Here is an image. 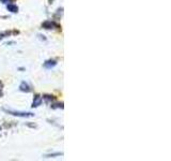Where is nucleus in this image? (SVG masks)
<instances>
[{"label":"nucleus","mask_w":171,"mask_h":161,"mask_svg":"<svg viewBox=\"0 0 171 161\" xmlns=\"http://www.w3.org/2000/svg\"><path fill=\"white\" fill-rule=\"evenodd\" d=\"M6 8H8V10L12 13H16L17 11H18V6L14 3H9L8 6H6Z\"/></svg>","instance_id":"423d86ee"},{"label":"nucleus","mask_w":171,"mask_h":161,"mask_svg":"<svg viewBox=\"0 0 171 161\" xmlns=\"http://www.w3.org/2000/svg\"><path fill=\"white\" fill-rule=\"evenodd\" d=\"M43 99H42V96H40V95H35L34 98H33V102H32V108H38V106L41 105Z\"/></svg>","instance_id":"f03ea898"},{"label":"nucleus","mask_w":171,"mask_h":161,"mask_svg":"<svg viewBox=\"0 0 171 161\" xmlns=\"http://www.w3.org/2000/svg\"><path fill=\"white\" fill-rule=\"evenodd\" d=\"M56 65H57V61L56 60H47L46 62L44 63V67L46 68V69H51V68H54Z\"/></svg>","instance_id":"39448f33"},{"label":"nucleus","mask_w":171,"mask_h":161,"mask_svg":"<svg viewBox=\"0 0 171 161\" xmlns=\"http://www.w3.org/2000/svg\"><path fill=\"white\" fill-rule=\"evenodd\" d=\"M55 26H56V24L54 22H51V20H46L45 23H43V27H44L45 29H53Z\"/></svg>","instance_id":"20e7f679"},{"label":"nucleus","mask_w":171,"mask_h":161,"mask_svg":"<svg viewBox=\"0 0 171 161\" xmlns=\"http://www.w3.org/2000/svg\"><path fill=\"white\" fill-rule=\"evenodd\" d=\"M1 2H3V3H9L10 1H14V0H0Z\"/></svg>","instance_id":"6e6552de"},{"label":"nucleus","mask_w":171,"mask_h":161,"mask_svg":"<svg viewBox=\"0 0 171 161\" xmlns=\"http://www.w3.org/2000/svg\"><path fill=\"white\" fill-rule=\"evenodd\" d=\"M63 154L62 153H56V154H49V155H46L45 158H50V157H56V156H62Z\"/></svg>","instance_id":"0eeeda50"},{"label":"nucleus","mask_w":171,"mask_h":161,"mask_svg":"<svg viewBox=\"0 0 171 161\" xmlns=\"http://www.w3.org/2000/svg\"><path fill=\"white\" fill-rule=\"evenodd\" d=\"M4 112H6L10 115H13V116L22 117V118H28V117L34 116L33 113H29V112H19V111H12V110H4Z\"/></svg>","instance_id":"f257e3e1"},{"label":"nucleus","mask_w":171,"mask_h":161,"mask_svg":"<svg viewBox=\"0 0 171 161\" xmlns=\"http://www.w3.org/2000/svg\"><path fill=\"white\" fill-rule=\"evenodd\" d=\"M0 130H1V127H0Z\"/></svg>","instance_id":"1a4fd4ad"},{"label":"nucleus","mask_w":171,"mask_h":161,"mask_svg":"<svg viewBox=\"0 0 171 161\" xmlns=\"http://www.w3.org/2000/svg\"><path fill=\"white\" fill-rule=\"evenodd\" d=\"M19 89L24 92H30L31 91L30 85H29L28 83H26V82H22V84L19 85Z\"/></svg>","instance_id":"7ed1b4c3"}]
</instances>
